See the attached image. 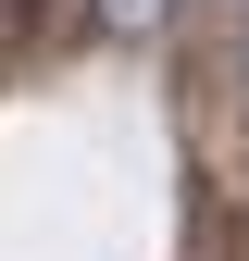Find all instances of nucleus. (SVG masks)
Here are the masks:
<instances>
[{"label":"nucleus","instance_id":"nucleus-1","mask_svg":"<svg viewBox=\"0 0 249 261\" xmlns=\"http://www.w3.org/2000/svg\"><path fill=\"white\" fill-rule=\"evenodd\" d=\"M100 25H112V38H150V25H162V0H100Z\"/></svg>","mask_w":249,"mask_h":261}]
</instances>
